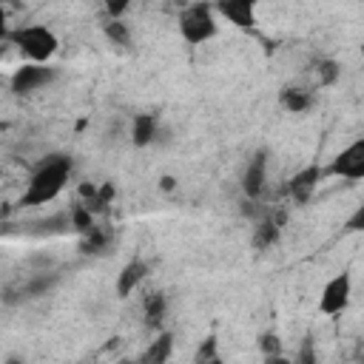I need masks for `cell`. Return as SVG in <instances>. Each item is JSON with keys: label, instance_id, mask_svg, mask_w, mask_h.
<instances>
[{"label": "cell", "instance_id": "2", "mask_svg": "<svg viewBox=\"0 0 364 364\" xmlns=\"http://www.w3.org/2000/svg\"><path fill=\"white\" fill-rule=\"evenodd\" d=\"M63 282V270L57 267H46V270H34L28 273L26 279H14L3 287L0 293V301L6 307H17V304H26V301H34V299H43L48 293H54Z\"/></svg>", "mask_w": 364, "mask_h": 364}, {"label": "cell", "instance_id": "3", "mask_svg": "<svg viewBox=\"0 0 364 364\" xmlns=\"http://www.w3.org/2000/svg\"><path fill=\"white\" fill-rule=\"evenodd\" d=\"M9 43H11L23 57H28V63H48V60L54 57V51L60 48L57 34H54L48 26H40V23H28V26L11 28Z\"/></svg>", "mask_w": 364, "mask_h": 364}, {"label": "cell", "instance_id": "24", "mask_svg": "<svg viewBox=\"0 0 364 364\" xmlns=\"http://www.w3.org/2000/svg\"><path fill=\"white\" fill-rule=\"evenodd\" d=\"M290 361H293V364H318L313 336H304V341H301V344H299V350H296V358H290Z\"/></svg>", "mask_w": 364, "mask_h": 364}, {"label": "cell", "instance_id": "1", "mask_svg": "<svg viewBox=\"0 0 364 364\" xmlns=\"http://www.w3.org/2000/svg\"><path fill=\"white\" fill-rule=\"evenodd\" d=\"M71 171H74V159L68 154H48V156H43L37 162V168L31 171L28 182H26L20 205L23 208H40V205L54 202L63 193V188L68 185Z\"/></svg>", "mask_w": 364, "mask_h": 364}, {"label": "cell", "instance_id": "16", "mask_svg": "<svg viewBox=\"0 0 364 364\" xmlns=\"http://www.w3.org/2000/svg\"><path fill=\"white\" fill-rule=\"evenodd\" d=\"M216 17H225L236 28H253L256 26V3L250 0H225L213 6Z\"/></svg>", "mask_w": 364, "mask_h": 364}, {"label": "cell", "instance_id": "23", "mask_svg": "<svg viewBox=\"0 0 364 364\" xmlns=\"http://www.w3.org/2000/svg\"><path fill=\"white\" fill-rule=\"evenodd\" d=\"M259 350H262V355H279V353H284L282 336H279L276 330H264V333H259Z\"/></svg>", "mask_w": 364, "mask_h": 364}, {"label": "cell", "instance_id": "9", "mask_svg": "<svg viewBox=\"0 0 364 364\" xmlns=\"http://www.w3.org/2000/svg\"><path fill=\"white\" fill-rule=\"evenodd\" d=\"M284 222H287V213L282 208H267L264 205V213L262 219L253 222V230H250V247L256 250H270L273 245H279L282 239V230H284Z\"/></svg>", "mask_w": 364, "mask_h": 364}, {"label": "cell", "instance_id": "14", "mask_svg": "<svg viewBox=\"0 0 364 364\" xmlns=\"http://www.w3.org/2000/svg\"><path fill=\"white\" fill-rule=\"evenodd\" d=\"M307 80H310L307 88H313V91H321V88L336 85L341 80L338 60H333V57H313L310 65H307Z\"/></svg>", "mask_w": 364, "mask_h": 364}, {"label": "cell", "instance_id": "29", "mask_svg": "<svg viewBox=\"0 0 364 364\" xmlns=\"http://www.w3.org/2000/svg\"><path fill=\"white\" fill-rule=\"evenodd\" d=\"M3 364H26V358L23 355H17V353H11V355H6V361Z\"/></svg>", "mask_w": 364, "mask_h": 364}, {"label": "cell", "instance_id": "17", "mask_svg": "<svg viewBox=\"0 0 364 364\" xmlns=\"http://www.w3.org/2000/svg\"><path fill=\"white\" fill-rule=\"evenodd\" d=\"M159 125H162V119H159V114H154V111H139V114H134L131 131H128L131 145H134V148H148L151 142H156Z\"/></svg>", "mask_w": 364, "mask_h": 364}, {"label": "cell", "instance_id": "26", "mask_svg": "<svg viewBox=\"0 0 364 364\" xmlns=\"http://www.w3.org/2000/svg\"><path fill=\"white\" fill-rule=\"evenodd\" d=\"M9 34H11L9 14H6V9H0V43H9Z\"/></svg>", "mask_w": 364, "mask_h": 364}, {"label": "cell", "instance_id": "11", "mask_svg": "<svg viewBox=\"0 0 364 364\" xmlns=\"http://www.w3.org/2000/svg\"><path fill=\"white\" fill-rule=\"evenodd\" d=\"M148 276H151V264H148L142 256L128 259V262L119 267V273H117V282H114V296H117L119 301L131 299L136 290H142V284H145V279H148Z\"/></svg>", "mask_w": 364, "mask_h": 364}, {"label": "cell", "instance_id": "5", "mask_svg": "<svg viewBox=\"0 0 364 364\" xmlns=\"http://www.w3.org/2000/svg\"><path fill=\"white\" fill-rule=\"evenodd\" d=\"M57 77H60V71L51 63H23L9 77V91L14 97H28V94H37L43 88H48Z\"/></svg>", "mask_w": 364, "mask_h": 364}, {"label": "cell", "instance_id": "6", "mask_svg": "<svg viewBox=\"0 0 364 364\" xmlns=\"http://www.w3.org/2000/svg\"><path fill=\"white\" fill-rule=\"evenodd\" d=\"M350 299H353V276H350V270H341L324 282L321 296H318V313L330 316V318L341 316L350 307Z\"/></svg>", "mask_w": 364, "mask_h": 364}, {"label": "cell", "instance_id": "21", "mask_svg": "<svg viewBox=\"0 0 364 364\" xmlns=\"http://www.w3.org/2000/svg\"><path fill=\"white\" fill-rule=\"evenodd\" d=\"M193 364H225L222 350H219V338H216L213 333H208V336L196 344V350H193Z\"/></svg>", "mask_w": 364, "mask_h": 364}, {"label": "cell", "instance_id": "25", "mask_svg": "<svg viewBox=\"0 0 364 364\" xmlns=\"http://www.w3.org/2000/svg\"><path fill=\"white\" fill-rule=\"evenodd\" d=\"M128 11V3H105V20H122Z\"/></svg>", "mask_w": 364, "mask_h": 364}, {"label": "cell", "instance_id": "22", "mask_svg": "<svg viewBox=\"0 0 364 364\" xmlns=\"http://www.w3.org/2000/svg\"><path fill=\"white\" fill-rule=\"evenodd\" d=\"M68 225H71V230H77V233L82 236V233H88V230L97 225V216H94L82 202H74V205L68 208Z\"/></svg>", "mask_w": 364, "mask_h": 364}, {"label": "cell", "instance_id": "15", "mask_svg": "<svg viewBox=\"0 0 364 364\" xmlns=\"http://www.w3.org/2000/svg\"><path fill=\"white\" fill-rule=\"evenodd\" d=\"M77 193H80L77 202H82L94 216H100V213H105V210L111 208V202H114V196H117V188H114V182H100V185L82 182Z\"/></svg>", "mask_w": 364, "mask_h": 364}, {"label": "cell", "instance_id": "13", "mask_svg": "<svg viewBox=\"0 0 364 364\" xmlns=\"http://www.w3.org/2000/svg\"><path fill=\"white\" fill-rule=\"evenodd\" d=\"M279 105L287 114H307L316 105V91L307 88L304 82H284L279 88Z\"/></svg>", "mask_w": 364, "mask_h": 364}, {"label": "cell", "instance_id": "8", "mask_svg": "<svg viewBox=\"0 0 364 364\" xmlns=\"http://www.w3.org/2000/svg\"><path fill=\"white\" fill-rule=\"evenodd\" d=\"M267 165H270V151L267 148H256L247 162H245V171H242V199H253L259 202L264 188H267Z\"/></svg>", "mask_w": 364, "mask_h": 364}, {"label": "cell", "instance_id": "19", "mask_svg": "<svg viewBox=\"0 0 364 364\" xmlns=\"http://www.w3.org/2000/svg\"><path fill=\"white\" fill-rule=\"evenodd\" d=\"M80 253L82 256H105L114 247V230L108 225H94L88 233L80 236Z\"/></svg>", "mask_w": 364, "mask_h": 364}, {"label": "cell", "instance_id": "27", "mask_svg": "<svg viewBox=\"0 0 364 364\" xmlns=\"http://www.w3.org/2000/svg\"><path fill=\"white\" fill-rule=\"evenodd\" d=\"M173 188H176V179H173L171 173H162V176H159V191H165V193H171Z\"/></svg>", "mask_w": 364, "mask_h": 364}, {"label": "cell", "instance_id": "7", "mask_svg": "<svg viewBox=\"0 0 364 364\" xmlns=\"http://www.w3.org/2000/svg\"><path fill=\"white\" fill-rule=\"evenodd\" d=\"M324 176H338L347 182H358L364 179V136L353 139L344 151H338L330 165L324 168Z\"/></svg>", "mask_w": 364, "mask_h": 364}, {"label": "cell", "instance_id": "10", "mask_svg": "<svg viewBox=\"0 0 364 364\" xmlns=\"http://www.w3.org/2000/svg\"><path fill=\"white\" fill-rule=\"evenodd\" d=\"M321 179H324V168H321L318 162H310V165L299 168V171L287 179V196H290V202H293L296 208H304V205L316 196Z\"/></svg>", "mask_w": 364, "mask_h": 364}, {"label": "cell", "instance_id": "28", "mask_svg": "<svg viewBox=\"0 0 364 364\" xmlns=\"http://www.w3.org/2000/svg\"><path fill=\"white\" fill-rule=\"evenodd\" d=\"M262 364H293L284 353H279V355H262Z\"/></svg>", "mask_w": 364, "mask_h": 364}, {"label": "cell", "instance_id": "12", "mask_svg": "<svg viewBox=\"0 0 364 364\" xmlns=\"http://www.w3.org/2000/svg\"><path fill=\"white\" fill-rule=\"evenodd\" d=\"M139 307H142V321H145L148 330H154V333L165 330V318H168V310H171V299H168L165 290H159V287L142 290Z\"/></svg>", "mask_w": 364, "mask_h": 364}, {"label": "cell", "instance_id": "4", "mask_svg": "<svg viewBox=\"0 0 364 364\" xmlns=\"http://www.w3.org/2000/svg\"><path fill=\"white\" fill-rule=\"evenodd\" d=\"M219 31V20L210 3H191L179 11V34L188 46H202L213 40Z\"/></svg>", "mask_w": 364, "mask_h": 364}, {"label": "cell", "instance_id": "30", "mask_svg": "<svg viewBox=\"0 0 364 364\" xmlns=\"http://www.w3.org/2000/svg\"><path fill=\"white\" fill-rule=\"evenodd\" d=\"M0 88H3V74H0Z\"/></svg>", "mask_w": 364, "mask_h": 364}, {"label": "cell", "instance_id": "18", "mask_svg": "<svg viewBox=\"0 0 364 364\" xmlns=\"http://www.w3.org/2000/svg\"><path fill=\"white\" fill-rule=\"evenodd\" d=\"M171 355H173V333L171 330H159L148 341V347L139 353V358L128 361V364H168Z\"/></svg>", "mask_w": 364, "mask_h": 364}, {"label": "cell", "instance_id": "20", "mask_svg": "<svg viewBox=\"0 0 364 364\" xmlns=\"http://www.w3.org/2000/svg\"><path fill=\"white\" fill-rule=\"evenodd\" d=\"M102 37L108 40V46L122 48V51L131 48V40H134L131 26L125 20H102Z\"/></svg>", "mask_w": 364, "mask_h": 364}]
</instances>
